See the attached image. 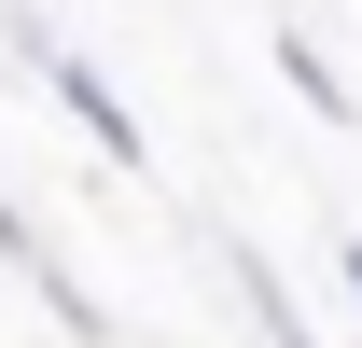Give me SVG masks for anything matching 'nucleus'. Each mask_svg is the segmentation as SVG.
<instances>
[{
  "mask_svg": "<svg viewBox=\"0 0 362 348\" xmlns=\"http://www.w3.org/2000/svg\"><path fill=\"white\" fill-rule=\"evenodd\" d=\"M14 56L42 70V98H70V126H84L98 153H112V168H153V139H139V112L112 98V70H98V56H70V42L42 28V14H14Z\"/></svg>",
  "mask_w": 362,
  "mask_h": 348,
  "instance_id": "f257e3e1",
  "label": "nucleus"
},
{
  "mask_svg": "<svg viewBox=\"0 0 362 348\" xmlns=\"http://www.w3.org/2000/svg\"><path fill=\"white\" fill-rule=\"evenodd\" d=\"M223 279H237V306H251V335H265V348H320L307 320H293V279H279V265L251 251V237H237V251H223Z\"/></svg>",
  "mask_w": 362,
  "mask_h": 348,
  "instance_id": "f03ea898",
  "label": "nucleus"
},
{
  "mask_svg": "<svg viewBox=\"0 0 362 348\" xmlns=\"http://www.w3.org/2000/svg\"><path fill=\"white\" fill-rule=\"evenodd\" d=\"M0 265H14V279H28V293H42L56 320H70V335H84V320H98V306L70 293V265H42V237H28V209H14V195H0Z\"/></svg>",
  "mask_w": 362,
  "mask_h": 348,
  "instance_id": "7ed1b4c3",
  "label": "nucleus"
},
{
  "mask_svg": "<svg viewBox=\"0 0 362 348\" xmlns=\"http://www.w3.org/2000/svg\"><path fill=\"white\" fill-rule=\"evenodd\" d=\"M279 84L307 98L320 126H349V112H362V98H349V84H334V56H320V42H307V28H279Z\"/></svg>",
  "mask_w": 362,
  "mask_h": 348,
  "instance_id": "20e7f679",
  "label": "nucleus"
},
{
  "mask_svg": "<svg viewBox=\"0 0 362 348\" xmlns=\"http://www.w3.org/2000/svg\"><path fill=\"white\" fill-rule=\"evenodd\" d=\"M334 265H349V306H362V237H349V251H334Z\"/></svg>",
  "mask_w": 362,
  "mask_h": 348,
  "instance_id": "39448f33",
  "label": "nucleus"
}]
</instances>
